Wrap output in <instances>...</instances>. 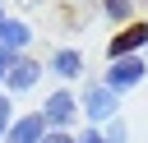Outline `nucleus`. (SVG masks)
<instances>
[{"instance_id":"8","label":"nucleus","mask_w":148,"mask_h":143,"mask_svg":"<svg viewBox=\"0 0 148 143\" xmlns=\"http://www.w3.org/2000/svg\"><path fill=\"white\" fill-rule=\"evenodd\" d=\"M51 65H56V74H65V78L83 74V55H79V51H60V55H56Z\"/></svg>"},{"instance_id":"13","label":"nucleus","mask_w":148,"mask_h":143,"mask_svg":"<svg viewBox=\"0 0 148 143\" xmlns=\"http://www.w3.org/2000/svg\"><path fill=\"white\" fill-rule=\"evenodd\" d=\"M9 65H14V51H5V46H0V78L9 74Z\"/></svg>"},{"instance_id":"5","label":"nucleus","mask_w":148,"mask_h":143,"mask_svg":"<svg viewBox=\"0 0 148 143\" xmlns=\"http://www.w3.org/2000/svg\"><path fill=\"white\" fill-rule=\"evenodd\" d=\"M69 115H74V97H69V92H56V97L46 101V111H42L46 125H65Z\"/></svg>"},{"instance_id":"3","label":"nucleus","mask_w":148,"mask_h":143,"mask_svg":"<svg viewBox=\"0 0 148 143\" xmlns=\"http://www.w3.org/2000/svg\"><path fill=\"white\" fill-rule=\"evenodd\" d=\"M116 106H120V101H116V92H111L106 83H92V88H88V97H83V111H88L92 120H111V115H116Z\"/></svg>"},{"instance_id":"6","label":"nucleus","mask_w":148,"mask_h":143,"mask_svg":"<svg viewBox=\"0 0 148 143\" xmlns=\"http://www.w3.org/2000/svg\"><path fill=\"white\" fill-rule=\"evenodd\" d=\"M37 74H42V69H37V60H14L5 78H9V88H32V83H37Z\"/></svg>"},{"instance_id":"1","label":"nucleus","mask_w":148,"mask_h":143,"mask_svg":"<svg viewBox=\"0 0 148 143\" xmlns=\"http://www.w3.org/2000/svg\"><path fill=\"white\" fill-rule=\"evenodd\" d=\"M143 69H148V65H143L139 55H125V60H111V74H106V88H111V92H120V88H134V83L143 78Z\"/></svg>"},{"instance_id":"14","label":"nucleus","mask_w":148,"mask_h":143,"mask_svg":"<svg viewBox=\"0 0 148 143\" xmlns=\"http://www.w3.org/2000/svg\"><path fill=\"white\" fill-rule=\"evenodd\" d=\"M42 143H74V138H69V134H46Z\"/></svg>"},{"instance_id":"11","label":"nucleus","mask_w":148,"mask_h":143,"mask_svg":"<svg viewBox=\"0 0 148 143\" xmlns=\"http://www.w3.org/2000/svg\"><path fill=\"white\" fill-rule=\"evenodd\" d=\"M106 143H125V125H120V120H111V134H106Z\"/></svg>"},{"instance_id":"4","label":"nucleus","mask_w":148,"mask_h":143,"mask_svg":"<svg viewBox=\"0 0 148 143\" xmlns=\"http://www.w3.org/2000/svg\"><path fill=\"white\" fill-rule=\"evenodd\" d=\"M46 138V120L42 115H23L18 125H9V143H42Z\"/></svg>"},{"instance_id":"15","label":"nucleus","mask_w":148,"mask_h":143,"mask_svg":"<svg viewBox=\"0 0 148 143\" xmlns=\"http://www.w3.org/2000/svg\"><path fill=\"white\" fill-rule=\"evenodd\" d=\"M0 23H5V14H0Z\"/></svg>"},{"instance_id":"7","label":"nucleus","mask_w":148,"mask_h":143,"mask_svg":"<svg viewBox=\"0 0 148 143\" xmlns=\"http://www.w3.org/2000/svg\"><path fill=\"white\" fill-rule=\"evenodd\" d=\"M28 37H32V32H28L18 18H5V23H0V46H5V51H18Z\"/></svg>"},{"instance_id":"10","label":"nucleus","mask_w":148,"mask_h":143,"mask_svg":"<svg viewBox=\"0 0 148 143\" xmlns=\"http://www.w3.org/2000/svg\"><path fill=\"white\" fill-rule=\"evenodd\" d=\"M14 125V111H9V97H0V134H9Z\"/></svg>"},{"instance_id":"9","label":"nucleus","mask_w":148,"mask_h":143,"mask_svg":"<svg viewBox=\"0 0 148 143\" xmlns=\"http://www.w3.org/2000/svg\"><path fill=\"white\" fill-rule=\"evenodd\" d=\"M106 14L111 18H130V0H106Z\"/></svg>"},{"instance_id":"2","label":"nucleus","mask_w":148,"mask_h":143,"mask_svg":"<svg viewBox=\"0 0 148 143\" xmlns=\"http://www.w3.org/2000/svg\"><path fill=\"white\" fill-rule=\"evenodd\" d=\"M143 42H148V23H130L125 32H116V37H111L106 55H111V60H125V55H134Z\"/></svg>"},{"instance_id":"12","label":"nucleus","mask_w":148,"mask_h":143,"mask_svg":"<svg viewBox=\"0 0 148 143\" xmlns=\"http://www.w3.org/2000/svg\"><path fill=\"white\" fill-rule=\"evenodd\" d=\"M74 143H106V138H102V134H97V129H83V134H79V138H74Z\"/></svg>"}]
</instances>
